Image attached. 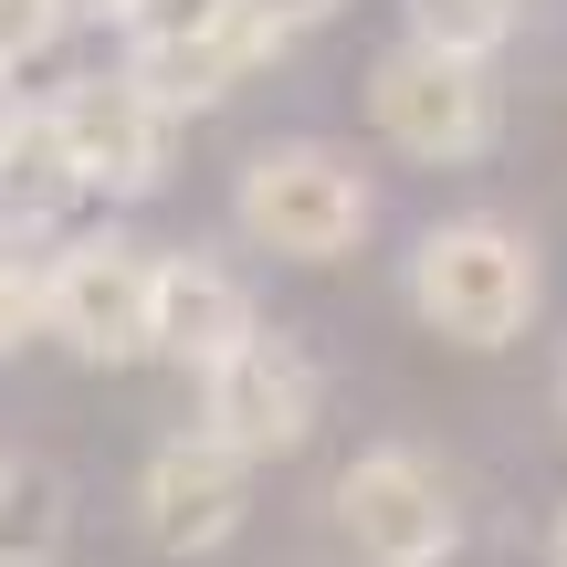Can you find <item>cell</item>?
Here are the masks:
<instances>
[{"mask_svg": "<svg viewBox=\"0 0 567 567\" xmlns=\"http://www.w3.org/2000/svg\"><path fill=\"white\" fill-rule=\"evenodd\" d=\"M400 295L442 347H473V358L526 347V326L547 316V243L505 210H452L410 243Z\"/></svg>", "mask_w": 567, "mask_h": 567, "instance_id": "6da1fadb", "label": "cell"}, {"mask_svg": "<svg viewBox=\"0 0 567 567\" xmlns=\"http://www.w3.org/2000/svg\"><path fill=\"white\" fill-rule=\"evenodd\" d=\"M231 231L274 264H347L379 231V179L337 137H264L231 168Z\"/></svg>", "mask_w": 567, "mask_h": 567, "instance_id": "7a4b0ae2", "label": "cell"}, {"mask_svg": "<svg viewBox=\"0 0 567 567\" xmlns=\"http://www.w3.org/2000/svg\"><path fill=\"white\" fill-rule=\"evenodd\" d=\"M147 305H158V243L126 221L53 231L42 252V337L84 368H137L147 358Z\"/></svg>", "mask_w": 567, "mask_h": 567, "instance_id": "3957f363", "label": "cell"}, {"mask_svg": "<svg viewBox=\"0 0 567 567\" xmlns=\"http://www.w3.org/2000/svg\"><path fill=\"white\" fill-rule=\"evenodd\" d=\"M368 126L421 168H473L505 147V74L494 63H452L431 42H389L368 63Z\"/></svg>", "mask_w": 567, "mask_h": 567, "instance_id": "277c9868", "label": "cell"}, {"mask_svg": "<svg viewBox=\"0 0 567 567\" xmlns=\"http://www.w3.org/2000/svg\"><path fill=\"white\" fill-rule=\"evenodd\" d=\"M42 126H53L63 168H74L84 200H158L168 158H179V126L126 84V63H84L42 95Z\"/></svg>", "mask_w": 567, "mask_h": 567, "instance_id": "5b68a950", "label": "cell"}, {"mask_svg": "<svg viewBox=\"0 0 567 567\" xmlns=\"http://www.w3.org/2000/svg\"><path fill=\"white\" fill-rule=\"evenodd\" d=\"M337 536L368 567H452L463 557V505H452V473L421 442H368L337 473Z\"/></svg>", "mask_w": 567, "mask_h": 567, "instance_id": "8992f818", "label": "cell"}, {"mask_svg": "<svg viewBox=\"0 0 567 567\" xmlns=\"http://www.w3.org/2000/svg\"><path fill=\"white\" fill-rule=\"evenodd\" d=\"M316 421H326V368H316V347H305L295 326H264L252 347H231V358L200 379V431L221 452H243V463L305 452Z\"/></svg>", "mask_w": 567, "mask_h": 567, "instance_id": "52a82bcc", "label": "cell"}, {"mask_svg": "<svg viewBox=\"0 0 567 567\" xmlns=\"http://www.w3.org/2000/svg\"><path fill=\"white\" fill-rule=\"evenodd\" d=\"M252 515V463L221 452L210 431H168L137 463V536L158 557H221Z\"/></svg>", "mask_w": 567, "mask_h": 567, "instance_id": "ba28073f", "label": "cell"}, {"mask_svg": "<svg viewBox=\"0 0 567 567\" xmlns=\"http://www.w3.org/2000/svg\"><path fill=\"white\" fill-rule=\"evenodd\" d=\"M284 53H295V42L231 0L210 32H189V42H126L116 63H126V84H137V95L158 105L168 126H179V116H210V105H231V95H243L264 63H284Z\"/></svg>", "mask_w": 567, "mask_h": 567, "instance_id": "9c48e42d", "label": "cell"}, {"mask_svg": "<svg viewBox=\"0 0 567 567\" xmlns=\"http://www.w3.org/2000/svg\"><path fill=\"white\" fill-rule=\"evenodd\" d=\"M264 337V305H252V284L221 264V252L179 243L158 252V305H147V358L189 368V379H210V368L231 358V347Z\"/></svg>", "mask_w": 567, "mask_h": 567, "instance_id": "30bf717a", "label": "cell"}, {"mask_svg": "<svg viewBox=\"0 0 567 567\" xmlns=\"http://www.w3.org/2000/svg\"><path fill=\"white\" fill-rule=\"evenodd\" d=\"M400 21H410L400 42H431L452 63H494L515 42V21H526V0H400Z\"/></svg>", "mask_w": 567, "mask_h": 567, "instance_id": "8fae6325", "label": "cell"}, {"mask_svg": "<svg viewBox=\"0 0 567 567\" xmlns=\"http://www.w3.org/2000/svg\"><path fill=\"white\" fill-rule=\"evenodd\" d=\"M53 494H63V484H53L42 463L11 473V494H0V567H53V526H63Z\"/></svg>", "mask_w": 567, "mask_h": 567, "instance_id": "7c38bea8", "label": "cell"}, {"mask_svg": "<svg viewBox=\"0 0 567 567\" xmlns=\"http://www.w3.org/2000/svg\"><path fill=\"white\" fill-rule=\"evenodd\" d=\"M32 337H42V252L0 231V358H21Z\"/></svg>", "mask_w": 567, "mask_h": 567, "instance_id": "4fadbf2b", "label": "cell"}, {"mask_svg": "<svg viewBox=\"0 0 567 567\" xmlns=\"http://www.w3.org/2000/svg\"><path fill=\"white\" fill-rule=\"evenodd\" d=\"M53 42H63L53 0H0V84H11V74H32Z\"/></svg>", "mask_w": 567, "mask_h": 567, "instance_id": "5bb4252c", "label": "cell"}, {"mask_svg": "<svg viewBox=\"0 0 567 567\" xmlns=\"http://www.w3.org/2000/svg\"><path fill=\"white\" fill-rule=\"evenodd\" d=\"M231 0H137L126 11V42H189V32H210Z\"/></svg>", "mask_w": 567, "mask_h": 567, "instance_id": "9a60e30c", "label": "cell"}, {"mask_svg": "<svg viewBox=\"0 0 567 567\" xmlns=\"http://www.w3.org/2000/svg\"><path fill=\"white\" fill-rule=\"evenodd\" d=\"M243 11H252V21H274L284 42H305V32H326V21H337L347 0H243Z\"/></svg>", "mask_w": 567, "mask_h": 567, "instance_id": "2e32d148", "label": "cell"}, {"mask_svg": "<svg viewBox=\"0 0 567 567\" xmlns=\"http://www.w3.org/2000/svg\"><path fill=\"white\" fill-rule=\"evenodd\" d=\"M126 11H137V0H53L63 32H126Z\"/></svg>", "mask_w": 567, "mask_h": 567, "instance_id": "e0dca14e", "label": "cell"}, {"mask_svg": "<svg viewBox=\"0 0 567 567\" xmlns=\"http://www.w3.org/2000/svg\"><path fill=\"white\" fill-rule=\"evenodd\" d=\"M21 116H32V105H21L11 84H0V168H11V147H21Z\"/></svg>", "mask_w": 567, "mask_h": 567, "instance_id": "ac0fdd59", "label": "cell"}, {"mask_svg": "<svg viewBox=\"0 0 567 567\" xmlns=\"http://www.w3.org/2000/svg\"><path fill=\"white\" fill-rule=\"evenodd\" d=\"M547 567H567V505H557V526H547Z\"/></svg>", "mask_w": 567, "mask_h": 567, "instance_id": "d6986e66", "label": "cell"}, {"mask_svg": "<svg viewBox=\"0 0 567 567\" xmlns=\"http://www.w3.org/2000/svg\"><path fill=\"white\" fill-rule=\"evenodd\" d=\"M11 473H21V452H11V442H0V494H11Z\"/></svg>", "mask_w": 567, "mask_h": 567, "instance_id": "ffe728a7", "label": "cell"}, {"mask_svg": "<svg viewBox=\"0 0 567 567\" xmlns=\"http://www.w3.org/2000/svg\"><path fill=\"white\" fill-rule=\"evenodd\" d=\"M557 421H567V358H557Z\"/></svg>", "mask_w": 567, "mask_h": 567, "instance_id": "44dd1931", "label": "cell"}]
</instances>
